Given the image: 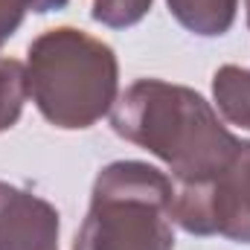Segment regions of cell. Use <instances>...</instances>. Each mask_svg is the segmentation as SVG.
I'll list each match as a JSON object with an SVG mask.
<instances>
[{"instance_id": "obj_4", "label": "cell", "mask_w": 250, "mask_h": 250, "mask_svg": "<svg viewBox=\"0 0 250 250\" xmlns=\"http://www.w3.org/2000/svg\"><path fill=\"white\" fill-rule=\"evenodd\" d=\"M172 221L189 236H224L250 245V140L207 181L175 184Z\"/></svg>"}, {"instance_id": "obj_5", "label": "cell", "mask_w": 250, "mask_h": 250, "mask_svg": "<svg viewBox=\"0 0 250 250\" xmlns=\"http://www.w3.org/2000/svg\"><path fill=\"white\" fill-rule=\"evenodd\" d=\"M59 209L15 184L0 181V250H59Z\"/></svg>"}, {"instance_id": "obj_1", "label": "cell", "mask_w": 250, "mask_h": 250, "mask_svg": "<svg viewBox=\"0 0 250 250\" xmlns=\"http://www.w3.org/2000/svg\"><path fill=\"white\" fill-rule=\"evenodd\" d=\"M111 128L166 163L175 184L218 175L242 143L198 90L163 79L128 84L111 108Z\"/></svg>"}, {"instance_id": "obj_9", "label": "cell", "mask_w": 250, "mask_h": 250, "mask_svg": "<svg viewBox=\"0 0 250 250\" xmlns=\"http://www.w3.org/2000/svg\"><path fill=\"white\" fill-rule=\"evenodd\" d=\"M151 3L154 0H93L90 18L111 29H128L148 15Z\"/></svg>"}, {"instance_id": "obj_2", "label": "cell", "mask_w": 250, "mask_h": 250, "mask_svg": "<svg viewBox=\"0 0 250 250\" xmlns=\"http://www.w3.org/2000/svg\"><path fill=\"white\" fill-rule=\"evenodd\" d=\"M26 82L47 123L82 131L111 114L120 96V62L102 38L79 26H56L29 44Z\"/></svg>"}, {"instance_id": "obj_6", "label": "cell", "mask_w": 250, "mask_h": 250, "mask_svg": "<svg viewBox=\"0 0 250 250\" xmlns=\"http://www.w3.org/2000/svg\"><path fill=\"white\" fill-rule=\"evenodd\" d=\"M172 18L192 35L218 38L236 23L239 0H166Z\"/></svg>"}, {"instance_id": "obj_8", "label": "cell", "mask_w": 250, "mask_h": 250, "mask_svg": "<svg viewBox=\"0 0 250 250\" xmlns=\"http://www.w3.org/2000/svg\"><path fill=\"white\" fill-rule=\"evenodd\" d=\"M26 99H29L26 64L9 59V56H0V131L12 128L21 120Z\"/></svg>"}, {"instance_id": "obj_11", "label": "cell", "mask_w": 250, "mask_h": 250, "mask_svg": "<svg viewBox=\"0 0 250 250\" xmlns=\"http://www.w3.org/2000/svg\"><path fill=\"white\" fill-rule=\"evenodd\" d=\"M245 12H248V26H250V0H245Z\"/></svg>"}, {"instance_id": "obj_3", "label": "cell", "mask_w": 250, "mask_h": 250, "mask_svg": "<svg viewBox=\"0 0 250 250\" xmlns=\"http://www.w3.org/2000/svg\"><path fill=\"white\" fill-rule=\"evenodd\" d=\"M175 184L143 160L99 169L73 250H175Z\"/></svg>"}, {"instance_id": "obj_7", "label": "cell", "mask_w": 250, "mask_h": 250, "mask_svg": "<svg viewBox=\"0 0 250 250\" xmlns=\"http://www.w3.org/2000/svg\"><path fill=\"white\" fill-rule=\"evenodd\" d=\"M212 99L218 114L230 125L250 131V70L239 64H224L212 73Z\"/></svg>"}, {"instance_id": "obj_10", "label": "cell", "mask_w": 250, "mask_h": 250, "mask_svg": "<svg viewBox=\"0 0 250 250\" xmlns=\"http://www.w3.org/2000/svg\"><path fill=\"white\" fill-rule=\"evenodd\" d=\"M26 12H35V0H0V47L21 29Z\"/></svg>"}]
</instances>
